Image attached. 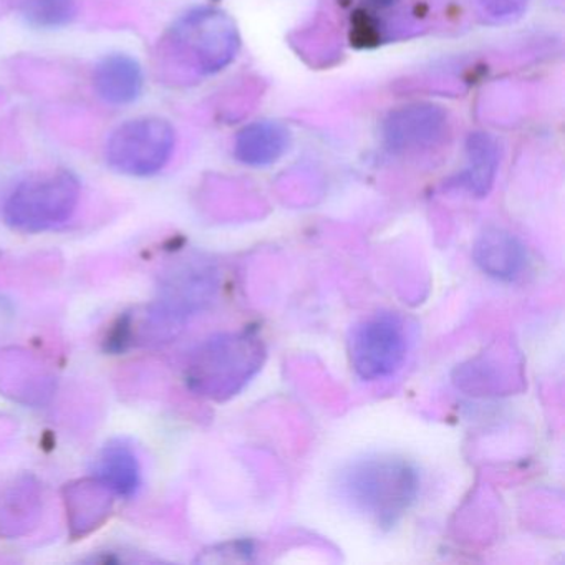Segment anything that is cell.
Here are the masks:
<instances>
[{
  "label": "cell",
  "mask_w": 565,
  "mask_h": 565,
  "mask_svg": "<svg viewBox=\"0 0 565 565\" xmlns=\"http://www.w3.org/2000/svg\"><path fill=\"white\" fill-rule=\"evenodd\" d=\"M383 141L396 154H419L439 147L449 134L448 111L436 104L405 105L383 121Z\"/></svg>",
  "instance_id": "8"
},
{
  "label": "cell",
  "mask_w": 565,
  "mask_h": 565,
  "mask_svg": "<svg viewBox=\"0 0 565 565\" xmlns=\"http://www.w3.org/2000/svg\"><path fill=\"white\" fill-rule=\"evenodd\" d=\"M406 349L408 343L402 322L383 313L365 320L353 330L350 360L360 379L379 382L402 369Z\"/></svg>",
  "instance_id": "6"
},
{
  "label": "cell",
  "mask_w": 565,
  "mask_h": 565,
  "mask_svg": "<svg viewBox=\"0 0 565 565\" xmlns=\"http://www.w3.org/2000/svg\"><path fill=\"white\" fill-rule=\"evenodd\" d=\"M264 360L266 347L256 333H223L204 342L191 356L188 383L200 395L223 402L249 383Z\"/></svg>",
  "instance_id": "2"
},
{
  "label": "cell",
  "mask_w": 565,
  "mask_h": 565,
  "mask_svg": "<svg viewBox=\"0 0 565 565\" xmlns=\"http://www.w3.org/2000/svg\"><path fill=\"white\" fill-rule=\"evenodd\" d=\"M177 134L167 120L135 118L120 125L107 143V161L125 177H154L173 157Z\"/></svg>",
  "instance_id": "5"
},
{
  "label": "cell",
  "mask_w": 565,
  "mask_h": 565,
  "mask_svg": "<svg viewBox=\"0 0 565 565\" xmlns=\"http://www.w3.org/2000/svg\"><path fill=\"white\" fill-rule=\"evenodd\" d=\"M171 55L178 64L196 75L224 71L241 47L236 22L217 9L188 12L168 35Z\"/></svg>",
  "instance_id": "4"
},
{
  "label": "cell",
  "mask_w": 565,
  "mask_h": 565,
  "mask_svg": "<svg viewBox=\"0 0 565 565\" xmlns=\"http://www.w3.org/2000/svg\"><path fill=\"white\" fill-rule=\"evenodd\" d=\"M81 181L68 170L32 174L4 206L6 223L21 233H45L67 223L81 203Z\"/></svg>",
  "instance_id": "3"
},
{
  "label": "cell",
  "mask_w": 565,
  "mask_h": 565,
  "mask_svg": "<svg viewBox=\"0 0 565 565\" xmlns=\"http://www.w3.org/2000/svg\"><path fill=\"white\" fill-rule=\"evenodd\" d=\"M472 257L479 269L499 280H512L525 266V247L508 231L486 230L476 239Z\"/></svg>",
  "instance_id": "10"
},
{
  "label": "cell",
  "mask_w": 565,
  "mask_h": 565,
  "mask_svg": "<svg viewBox=\"0 0 565 565\" xmlns=\"http://www.w3.org/2000/svg\"><path fill=\"white\" fill-rule=\"evenodd\" d=\"M347 501L380 527H393L406 514L419 491L415 466L396 456L359 459L340 476Z\"/></svg>",
  "instance_id": "1"
},
{
  "label": "cell",
  "mask_w": 565,
  "mask_h": 565,
  "mask_svg": "<svg viewBox=\"0 0 565 565\" xmlns=\"http://www.w3.org/2000/svg\"><path fill=\"white\" fill-rule=\"evenodd\" d=\"M97 481L121 498H131L140 488V465L125 445H110L97 461Z\"/></svg>",
  "instance_id": "13"
},
{
  "label": "cell",
  "mask_w": 565,
  "mask_h": 565,
  "mask_svg": "<svg viewBox=\"0 0 565 565\" xmlns=\"http://www.w3.org/2000/svg\"><path fill=\"white\" fill-rule=\"evenodd\" d=\"M21 18L31 28L54 31L74 21L77 14L75 0H14Z\"/></svg>",
  "instance_id": "14"
},
{
  "label": "cell",
  "mask_w": 565,
  "mask_h": 565,
  "mask_svg": "<svg viewBox=\"0 0 565 565\" xmlns=\"http://www.w3.org/2000/svg\"><path fill=\"white\" fill-rule=\"evenodd\" d=\"M143 71L130 55L111 54L98 62L94 87L98 97L115 107L134 104L143 90Z\"/></svg>",
  "instance_id": "9"
},
{
  "label": "cell",
  "mask_w": 565,
  "mask_h": 565,
  "mask_svg": "<svg viewBox=\"0 0 565 565\" xmlns=\"http://www.w3.org/2000/svg\"><path fill=\"white\" fill-rule=\"evenodd\" d=\"M499 168V145L492 135L475 131L466 140L465 184L476 198H484L494 186Z\"/></svg>",
  "instance_id": "12"
},
{
  "label": "cell",
  "mask_w": 565,
  "mask_h": 565,
  "mask_svg": "<svg viewBox=\"0 0 565 565\" xmlns=\"http://www.w3.org/2000/svg\"><path fill=\"white\" fill-rule=\"evenodd\" d=\"M373 2H375V4L386 6L392 4V2H395V0H373Z\"/></svg>",
  "instance_id": "16"
},
{
  "label": "cell",
  "mask_w": 565,
  "mask_h": 565,
  "mask_svg": "<svg viewBox=\"0 0 565 565\" xmlns=\"http://www.w3.org/2000/svg\"><path fill=\"white\" fill-rule=\"evenodd\" d=\"M216 286V273L210 264L191 260L174 267L150 313V322L158 329H178L213 299Z\"/></svg>",
  "instance_id": "7"
},
{
  "label": "cell",
  "mask_w": 565,
  "mask_h": 565,
  "mask_svg": "<svg viewBox=\"0 0 565 565\" xmlns=\"http://www.w3.org/2000/svg\"><path fill=\"white\" fill-rule=\"evenodd\" d=\"M478 4L492 21L511 22L524 15L531 0H478Z\"/></svg>",
  "instance_id": "15"
},
{
  "label": "cell",
  "mask_w": 565,
  "mask_h": 565,
  "mask_svg": "<svg viewBox=\"0 0 565 565\" xmlns=\"http://www.w3.org/2000/svg\"><path fill=\"white\" fill-rule=\"evenodd\" d=\"M289 145V130L279 121H254L237 134L234 157L246 167H269L287 153Z\"/></svg>",
  "instance_id": "11"
}]
</instances>
